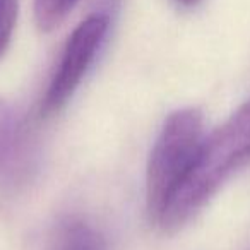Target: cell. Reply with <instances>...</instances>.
Here are the masks:
<instances>
[{"mask_svg": "<svg viewBox=\"0 0 250 250\" xmlns=\"http://www.w3.org/2000/svg\"><path fill=\"white\" fill-rule=\"evenodd\" d=\"M108 28H110V18L104 14H94L84 19L72 31L63 48L59 67L52 77V83L42 101L43 117L57 113L69 103L93 63L94 57L100 52Z\"/></svg>", "mask_w": 250, "mask_h": 250, "instance_id": "3957f363", "label": "cell"}, {"mask_svg": "<svg viewBox=\"0 0 250 250\" xmlns=\"http://www.w3.org/2000/svg\"><path fill=\"white\" fill-rule=\"evenodd\" d=\"M178 5H182V7H195V5L201 2V0H175Z\"/></svg>", "mask_w": 250, "mask_h": 250, "instance_id": "ba28073f", "label": "cell"}, {"mask_svg": "<svg viewBox=\"0 0 250 250\" xmlns=\"http://www.w3.org/2000/svg\"><path fill=\"white\" fill-rule=\"evenodd\" d=\"M204 143L202 113L197 108H182L165 120L151 151L146 173L147 214L158 223L167 206L187 178Z\"/></svg>", "mask_w": 250, "mask_h": 250, "instance_id": "7a4b0ae2", "label": "cell"}, {"mask_svg": "<svg viewBox=\"0 0 250 250\" xmlns=\"http://www.w3.org/2000/svg\"><path fill=\"white\" fill-rule=\"evenodd\" d=\"M250 160V100L225 124L204 139L187 178L161 214L158 225L165 231L184 226L223 182Z\"/></svg>", "mask_w": 250, "mask_h": 250, "instance_id": "6da1fadb", "label": "cell"}, {"mask_svg": "<svg viewBox=\"0 0 250 250\" xmlns=\"http://www.w3.org/2000/svg\"><path fill=\"white\" fill-rule=\"evenodd\" d=\"M79 0H35V21L40 31L57 29L72 12Z\"/></svg>", "mask_w": 250, "mask_h": 250, "instance_id": "8992f818", "label": "cell"}, {"mask_svg": "<svg viewBox=\"0 0 250 250\" xmlns=\"http://www.w3.org/2000/svg\"><path fill=\"white\" fill-rule=\"evenodd\" d=\"M48 250H110L100 228L81 216H65L53 226Z\"/></svg>", "mask_w": 250, "mask_h": 250, "instance_id": "277c9868", "label": "cell"}, {"mask_svg": "<svg viewBox=\"0 0 250 250\" xmlns=\"http://www.w3.org/2000/svg\"><path fill=\"white\" fill-rule=\"evenodd\" d=\"M18 0H0V57L4 55L12 38V31L18 21Z\"/></svg>", "mask_w": 250, "mask_h": 250, "instance_id": "52a82bcc", "label": "cell"}, {"mask_svg": "<svg viewBox=\"0 0 250 250\" xmlns=\"http://www.w3.org/2000/svg\"><path fill=\"white\" fill-rule=\"evenodd\" d=\"M19 127L12 108L0 100V178L9 175L19 151Z\"/></svg>", "mask_w": 250, "mask_h": 250, "instance_id": "5b68a950", "label": "cell"}]
</instances>
